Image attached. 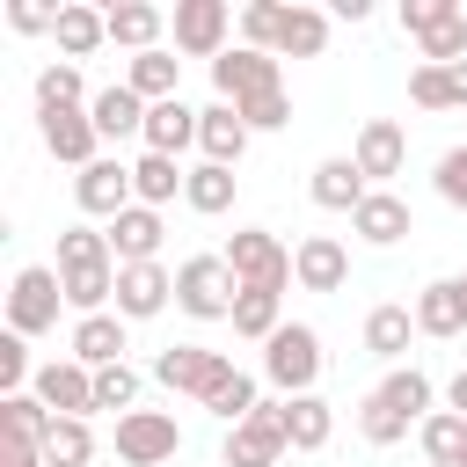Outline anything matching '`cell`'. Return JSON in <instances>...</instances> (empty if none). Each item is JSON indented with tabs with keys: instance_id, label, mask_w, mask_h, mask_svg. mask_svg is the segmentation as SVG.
I'll return each instance as SVG.
<instances>
[{
	"instance_id": "1",
	"label": "cell",
	"mask_w": 467,
	"mask_h": 467,
	"mask_svg": "<svg viewBox=\"0 0 467 467\" xmlns=\"http://www.w3.org/2000/svg\"><path fill=\"white\" fill-rule=\"evenodd\" d=\"M58 285H66V306L88 321V314H109L117 299V255H109V234L95 226H66L58 234Z\"/></svg>"
},
{
	"instance_id": "2",
	"label": "cell",
	"mask_w": 467,
	"mask_h": 467,
	"mask_svg": "<svg viewBox=\"0 0 467 467\" xmlns=\"http://www.w3.org/2000/svg\"><path fill=\"white\" fill-rule=\"evenodd\" d=\"M234 299H241V277L226 270V255H190L175 263V306L190 321H234Z\"/></svg>"
},
{
	"instance_id": "3",
	"label": "cell",
	"mask_w": 467,
	"mask_h": 467,
	"mask_svg": "<svg viewBox=\"0 0 467 467\" xmlns=\"http://www.w3.org/2000/svg\"><path fill=\"white\" fill-rule=\"evenodd\" d=\"M263 379L292 401V394H314V379H321V336L306 328V321H285L270 343H263Z\"/></svg>"
},
{
	"instance_id": "4",
	"label": "cell",
	"mask_w": 467,
	"mask_h": 467,
	"mask_svg": "<svg viewBox=\"0 0 467 467\" xmlns=\"http://www.w3.org/2000/svg\"><path fill=\"white\" fill-rule=\"evenodd\" d=\"M226 270L241 277V292H285L292 285V248L270 226H241L226 241Z\"/></svg>"
},
{
	"instance_id": "5",
	"label": "cell",
	"mask_w": 467,
	"mask_h": 467,
	"mask_svg": "<svg viewBox=\"0 0 467 467\" xmlns=\"http://www.w3.org/2000/svg\"><path fill=\"white\" fill-rule=\"evenodd\" d=\"M153 379L175 387V394H190V401L204 409V401L234 379V358H226V350H204V343H168V350L153 358Z\"/></svg>"
},
{
	"instance_id": "6",
	"label": "cell",
	"mask_w": 467,
	"mask_h": 467,
	"mask_svg": "<svg viewBox=\"0 0 467 467\" xmlns=\"http://www.w3.org/2000/svg\"><path fill=\"white\" fill-rule=\"evenodd\" d=\"M58 306H66L58 270H44V263L15 270V285H7V328H15V336H44V328H58Z\"/></svg>"
},
{
	"instance_id": "7",
	"label": "cell",
	"mask_w": 467,
	"mask_h": 467,
	"mask_svg": "<svg viewBox=\"0 0 467 467\" xmlns=\"http://www.w3.org/2000/svg\"><path fill=\"white\" fill-rule=\"evenodd\" d=\"M212 88H219V102L277 95V88H285V58H277V51H248V44H234L226 58H212Z\"/></svg>"
},
{
	"instance_id": "8",
	"label": "cell",
	"mask_w": 467,
	"mask_h": 467,
	"mask_svg": "<svg viewBox=\"0 0 467 467\" xmlns=\"http://www.w3.org/2000/svg\"><path fill=\"white\" fill-rule=\"evenodd\" d=\"M175 452H182L175 416H161V409H131V416H117V460H124V467H168Z\"/></svg>"
},
{
	"instance_id": "9",
	"label": "cell",
	"mask_w": 467,
	"mask_h": 467,
	"mask_svg": "<svg viewBox=\"0 0 467 467\" xmlns=\"http://www.w3.org/2000/svg\"><path fill=\"white\" fill-rule=\"evenodd\" d=\"M285 452H292V438H285V401H255V416L226 431V467H277Z\"/></svg>"
},
{
	"instance_id": "10",
	"label": "cell",
	"mask_w": 467,
	"mask_h": 467,
	"mask_svg": "<svg viewBox=\"0 0 467 467\" xmlns=\"http://www.w3.org/2000/svg\"><path fill=\"white\" fill-rule=\"evenodd\" d=\"M175 51L182 58H226V29H234V7L226 0H175Z\"/></svg>"
},
{
	"instance_id": "11",
	"label": "cell",
	"mask_w": 467,
	"mask_h": 467,
	"mask_svg": "<svg viewBox=\"0 0 467 467\" xmlns=\"http://www.w3.org/2000/svg\"><path fill=\"white\" fill-rule=\"evenodd\" d=\"M36 139H44V153L66 161V168H95V161H102V131H95L88 109H36Z\"/></svg>"
},
{
	"instance_id": "12",
	"label": "cell",
	"mask_w": 467,
	"mask_h": 467,
	"mask_svg": "<svg viewBox=\"0 0 467 467\" xmlns=\"http://www.w3.org/2000/svg\"><path fill=\"white\" fill-rule=\"evenodd\" d=\"M29 394H36L51 416H95V372H88L80 358H51V365H36Z\"/></svg>"
},
{
	"instance_id": "13",
	"label": "cell",
	"mask_w": 467,
	"mask_h": 467,
	"mask_svg": "<svg viewBox=\"0 0 467 467\" xmlns=\"http://www.w3.org/2000/svg\"><path fill=\"white\" fill-rule=\"evenodd\" d=\"M350 161H358V175L379 190L387 175H401V161H409V131H401L394 117H365V124H358V146H350Z\"/></svg>"
},
{
	"instance_id": "14",
	"label": "cell",
	"mask_w": 467,
	"mask_h": 467,
	"mask_svg": "<svg viewBox=\"0 0 467 467\" xmlns=\"http://www.w3.org/2000/svg\"><path fill=\"white\" fill-rule=\"evenodd\" d=\"M73 197H80V212H88V219H117V212H131V204H139L131 168H124V161H109V153H102L95 168H80V175H73Z\"/></svg>"
},
{
	"instance_id": "15",
	"label": "cell",
	"mask_w": 467,
	"mask_h": 467,
	"mask_svg": "<svg viewBox=\"0 0 467 467\" xmlns=\"http://www.w3.org/2000/svg\"><path fill=\"white\" fill-rule=\"evenodd\" d=\"M168 299H175V270H161V263H124L117 270V314L124 321H153Z\"/></svg>"
},
{
	"instance_id": "16",
	"label": "cell",
	"mask_w": 467,
	"mask_h": 467,
	"mask_svg": "<svg viewBox=\"0 0 467 467\" xmlns=\"http://www.w3.org/2000/svg\"><path fill=\"white\" fill-rule=\"evenodd\" d=\"M292 277H299L306 292H343V277H350V248H343L336 234H306V241L292 248Z\"/></svg>"
},
{
	"instance_id": "17",
	"label": "cell",
	"mask_w": 467,
	"mask_h": 467,
	"mask_svg": "<svg viewBox=\"0 0 467 467\" xmlns=\"http://www.w3.org/2000/svg\"><path fill=\"white\" fill-rule=\"evenodd\" d=\"M350 234H358L365 248H394V241H409V234H416V219H409V204H401L394 190H372V197L350 212Z\"/></svg>"
},
{
	"instance_id": "18",
	"label": "cell",
	"mask_w": 467,
	"mask_h": 467,
	"mask_svg": "<svg viewBox=\"0 0 467 467\" xmlns=\"http://www.w3.org/2000/svg\"><path fill=\"white\" fill-rule=\"evenodd\" d=\"M306 197H314L321 212H358V204L372 197V182L358 175V161H350V153H328V161L314 168V182H306Z\"/></svg>"
},
{
	"instance_id": "19",
	"label": "cell",
	"mask_w": 467,
	"mask_h": 467,
	"mask_svg": "<svg viewBox=\"0 0 467 467\" xmlns=\"http://www.w3.org/2000/svg\"><path fill=\"white\" fill-rule=\"evenodd\" d=\"M161 234H168V226H161L153 204L117 212V219H109V255H117V270H124V263H153V255H161Z\"/></svg>"
},
{
	"instance_id": "20",
	"label": "cell",
	"mask_w": 467,
	"mask_h": 467,
	"mask_svg": "<svg viewBox=\"0 0 467 467\" xmlns=\"http://www.w3.org/2000/svg\"><path fill=\"white\" fill-rule=\"evenodd\" d=\"M51 36H58V51H66V58L80 66V58H95V51L109 44V7L66 0V7H58V29H51Z\"/></svg>"
},
{
	"instance_id": "21",
	"label": "cell",
	"mask_w": 467,
	"mask_h": 467,
	"mask_svg": "<svg viewBox=\"0 0 467 467\" xmlns=\"http://www.w3.org/2000/svg\"><path fill=\"white\" fill-rule=\"evenodd\" d=\"M197 117H204V109H190L182 95H175V102H153V109H146V131H139L146 153H168V161H175L182 146H197Z\"/></svg>"
},
{
	"instance_id": "22",
	"label": "cell",
	"mask_w": 467,
	"mask_h": 467,
	"mask_svg": "<svg viewBox=\"0 0 467 467\" xmlns=\"http://www.w3.org/2000/svg\"><path fill=\"white\" fill-rule=\"evenodd\" d=\"M248 124H241V109L234 102H212L204 117H197V146H204V161H219V168H234L241 153H248Z\"/></svg>"
},
{
	"instance_id": "23",
	"label": "cell",
	"mask_w": 467,
	"mask_h": 467,
	"mask_svg": "<svg viewBox=\"0 0 467 467\" xmlns=\"http://www.w3.org/2000/svg\"><path fill=\"white\" fill-rule=\"evenodd\" d=\"M66 358H80L88 372L124 365V314H88V321H73V350H66Z\"/></svg>"
},
{
	"instance_id": "24",
	"label": "cell",
	"mask_w": 467,
	"mask_h": 467,
	"mask_svg": "<svg viewBox=\"0 0 467 467\" xmlns=\"http://www.w3.org/2000/svg\"><path fill=\"white\" fill-rule=\"evenodd\" d=\"M409 314H416V336H438V343L467 328V314H460V285H452V277H431V285L416 292Z\"/></svg>"
},
{
	"instance_id": "25",
	"label": "cell",
	"mask_w": 467,
	"mask_h": 467,
	"mask_svg": "<svg viewBox=\"0 0 467 467\" xmlns=\"http://www.w3.org/2000/svg\"><path fill=\"white\" fill-rule=\"evenodd\" d=\"M51 423H58V416H51L36 394H0V445H29V452H44Z\"/></svg>"
},
{
	"instance_id": "26",
	"label": "cell",
	"mask_w": 467,
	"mask_h": 467,
	"mask_svg": "<svg viewBox=\"0 0 467 467\" xmlns=\"http://www.w3.org/2000/svg\"><path fill=\"white\" fill-rule=\"evenodd\" d=\"M161 29H168V15H161L153 0H124V7H109V44H124L131 58H139V51H161Z\"/></svg>"
},
{
	"instance_id": "27",
	"label": "cell",
	"mask_w": 467,
	"mask_h": 467,
	"mask_svg": "<svg viewBox=\"0 0 467 467\" xmlns=\"http://www.w3.org/2000/svg\"><path fill=\"white\" fill-rule=\"evenodd\" d=\"M285 438H292V452H321L336 438V409L321 394H292L285 401Z\"/></svg>"
},
{
	"instance_id": "28",
	"label": "cell",
	"mask_w": 467,
	"mask_h": 467,
	"mask_svg": "<svg viewBox=\"0 0 467 467\" xmlns=\"http://www.w3.org/2000/svg\"><path fill=\"white\" fill-rule=\"evenodd\" d=\"M409 102L416 109H467V58L460 66H416L409 73Z\"/></svg>"
},
{
	"instance_id": "29",
	"label": "cell",
	"mask_w": 467,
	"mask_h": 467,
	"mask_svg": "<svg viewBox=\"0 0 467 467\" xmlns=\"http://www.w3.org/2000/svg\"><path fill=\"white\" fill-rule=\"evenodd\" d=\"M328 51V15L321 7H285V22H277V58H321Z\"/></svg>"
},
{
	"instance_id": "30",
	"label": "cell",
	"mask_w": 467,
	"mask_h": 467,
	"mask_svg": "<svg viewBox=\"0 0 467 467\" xmlns=\"http://www.w3.org/2000/svg\"><path fill=\"white\" fill-rule=\"evenodd\" d=\"M175 80H182V58H175V51H139V58L124 66V88H131L139 102H175Z\"/></svg>"
},
{
	"instance_id": "31",
	"label": "cell",
	"mask_w": 467,
	"mask_h": 467,
	"mask_svg": "<svg viewBox=\"0 0 467 467\" xmlns=\"http://www.w3.org/2000/svg\"><path fill=\"white\" fill-rule=\"evenodd\" d=\"M146 109H153V102H139L124 80H117V88H102V95L88 102V117H95V131H102V139H131V131H146Z\"/></svg>"
},
{
	"instance_id": "32",
	"label": "cell",
	"mask_w": 467,
	"mask_h": 467,
	"mask_svg": "<svg viewBox=\"0 0 467 467\" xmlns=\"http://www.w3.org/2000/svg\"><path fill=\"white\" fill-rule=\"evenodd\" d=\"M416 445H423V460H431V467H467V416H460V409L423 416Z\"/></svg>"
},
{
	"instance_id": "33",
	"label": "cell",
	"mask_w": 467,
	"mask_h": 467,
	"mask_svg": "<svg viewBox=\"0 0 467 467\" xmlns=\"http://www.w3.org/2000/svg\"><path fill=\"white\" fill-rule=\"evenodd\" d=\"M131 190H139V204L161 212L175 190H190V168H175L168 153H139V161H131Z\"/></svg>"
},
{
	"instance_id": "34",
	"label": "cell",
	"mask_w": 467,
	"mask_h": 467,
	"mask_svg": "<svg viewBox=\"0 0 467 467\" xmlns=\"http://www.w3.org/2000/svg\"><path fill=\"white\" fill-rule=\"evenodd\" d=\"M409 336H416V314H409V306H372V314H365V350H372V358L394 365V358L409 350Z\"/></svg>"
},
{
	"instance_id": "35",
	"label": "cell",
	"mask_w": 467,
	"mask_h": 467,
	"mask_svg": "<svg viewBox=\"0 0 467 467\" xmlns=\"http://www.w3.org/2000/svg\"><path fill=\"white\" fill-rule=\"evenodd\" d=\"M88 102H95V95H88V80H80L73 58H58V66L36 73V109H88Z\"/></svg>"
},
{
	"instance_id": "36",
	"label": "cell",
	"mask_w": 467,
	"mask_h": 467,
	"mask_svg": "<svg viewBox=\"0 0 467 467\" xmlns=\"http://www.w3.org/2000/svg\"><path fill=\"white\" fill-rule=\"evenodd\" d=\"M182 204H190V212H204V219H219V212L234 204V168H219V161H197V168H190V190H182Z\"/></svg>"
},
{
	"instance_id": "37",
	"label": "cell",
	"mask_w": 467,
	"mask_h": 467,
	"mask_svg": "<svg viewBox=\"0 0 467 467\" xmlns=\"http://www.w3.org/2000/svg\"><path fill=\"white\" fill-rule=\"evenodd\" d=\"M379 394H387V401H394V409H401L416 431H423V416H438V409H431V379H423L416 365H394V372L379 379Z\"/></svg>"
},
{
	"instance_id": "38",
	"label": "cell",
	"mask_w": 467,
	"mask_h": 467,
	"mask_svg": "<svg viewBox=\"0 0 467 467\" xmlns=\"http://www.w3.org/2000/svg\"><path fill=\"white\" fill-rule=\"evenodd\" d=\"M44 460H51V467H88V460H95V431H88V416H58L51 438H44Z\"/></svg>"
},
{
	"instance_id": "39",
	"label": "cell",
	"mask_w": 467,
	"mask_h": 467,
	"mask_svg": "<svg viewBox=\"0 0 467 467\" xmlns=\"http://www.w3.org/2000/svg\"><path fill=\"white\" fill-rule=\"evenodd\" d=\"M277 299L285 292H241L234 299V336H248V343H270L285 321H277Z\"/></svg>"
},
{
	"instance_id": "40",
	"label": "cell",
	"mask_w": 467,
	"mask_h": 467,
	"mask_svg": "<svg viewBox=\"0 0 467 467\" xmlns=\"http://www.w3.org/2000/svg\"><path fill=\"white\" fill-rule=\"evenodd\" d=\"M358 431H365V445H401V438H409V416L372 387V394L358 401Z\"/></svg>"
},
{
	"instance_id": "41",
	"label": "cell",
	"mask_w": 467,
	"mask_h": 467,
	"mask_svg": "<svg viewBox=\"0 0 467 467\" xmlns=\"http://www.w3.org/2000/svg\"><path fill=\"white\" fill-rule=\"evenodd\" d=\"M255 401H263V394H255V379H248V372H234V379H226V387H219L204 409H212V416L234 431V423H248V416H255Z\"/></svg>"
},
{
	"instance_id": "42",
	"label": "cell",
	"mask_w": 467,
	"mask_h": 467,
	"mask_svg": "<svg viewBox=\"0 0 467 467\" xmlns=\"http://www.w3.org/2000/svg\"><path fill=\"white\" fill-rule=\"evenodd\" d=\"M277 22H285L277 0H248V7H241V44H248V51H277Z\"/></svg>"
},
{
	"instance_id": "43",
	"label": "cell",
	"mask_w": 467,
	"mask_h": 467,
	"mask_svg": "<svg viewBox=\"0 0 467 467\" xmlns=\"http://www.w3.org/2000/svg\"><path fill=\"white\" fill-rule=\"evenodd\" d=\"M29 379H36V365H29V336H0V394H29Z\"/></svg>"
},
{
	"instance_id": "44",
	"label": "cell",
	"mask_w": 467,
	"mask_h": 467,
	"mask_svg": "<svg viewBox=\"0 0 467 467\" xmlns=\"http://www.w3.org/2000/svg\"><path fill=\"white\" fill-rule=\"evenodd\" d=\"M131 401H139V372H131V365H102V372H95V409L131 416Z\"/></svg>"
},
{
	"instance_id": "45",
	"label": "cell",
	"mask_w": 467,
	"mask_h": 467,
	"mask_svg": "<svg viewBox=\"0 0 467 467\" xmlns=\"http://www.w3.org/2000/svg\"><path fill=\"white\" fill-rule=\"evenodd\" d=\"M445 22H460V0H401V29L423 44L431 29H445Z\"/></svg>"
},
{
	"instance_id": "46",
	"label": "cell",
	"mask_w": 467,
	"mask_h": 467,
	"mask_svg": "<svg viewBox=\"0 0 467 467\" xmlns=\"http://www.w3.org/2000/svg\"><path fill=\"white\" fill-rule=\"evenodd\" d=\"M431 182H438V197H445L452 212H467V146H445L438 168H431Z\"/></svg>"
},
{
	"instance_id": "47",
	"label": "cell",
	"mask_w": 467,
	"mask_h": 467,
	"mask_svg": "<svg viewBox=\"0 0 467 467\" xmlns=\"http://www.w3.org/2000/svg\"><path fill=\"white\" fill-rule=\"evenodd\" d=\"M234 109H241L248 131H285V124H292V95H285V88H277V95H255V102H234Z\"/></svg>"
},
{
	"instance_id": "48",
	"label": "cell",
	"mask_w": 467,
	"mask_h": 467,
	"mask_svg": "<svg viewBox=\"0 0 467 467\" xmlns=\"http://www.w3.org/2000/svg\"><path fill=\"white\" fill-rule=\"evenodd\" d=\"M7 29H22V36H44V29H58V7H36V0H15V7H7Z\"/></svg>"
},
{
	"instance_id": "49",
	"label": "cell",
	"mask_w": 467,
	"mask_h": 467,
	"mask_svg": "<svg viewBox=\"0 0 467 467\" xmlns=\"http://www.w3.org/2000/svg\"><path fill=\"white\" fill-rule=\"evenodd\" d=\"M0 467H51V460L29 452V445H0Z\"/></svg>"
},
{
	"instance_id": "50",
	"label": "cell",
	"mask_w": 467,
	"mask_h": 467,
	"mask_svg": "<svg viewBox=\"0 0 467 467\" xmlns=\"http://www.w3.org/2000/svg\"><path fill=\"white\" fill-rule=\"evenodd\" d=\"M452 409H460V416H467V365H460V372H452Z\"/></svg>"
},
{
	"instance_id": "51",
	"label": "cell",
	"mask_w": 467,
	"mask_h": 467,
	"mask_svg": "<svg viewBox=\"0 0 467 467\" xmlns=\"http://www.w3.org/2000/svg\"><path fill=\"white\" fill-rule=\"evenodd\" d=\"M452 285H460V314H467V277H452Z\"/></svg>"
}]
</instances>
